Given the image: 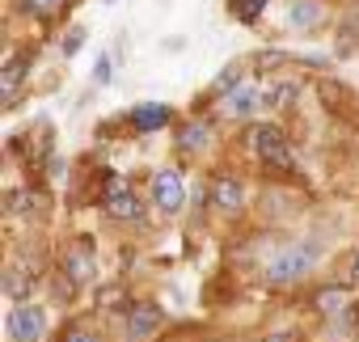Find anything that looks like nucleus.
<instances>
[{"label": "nucleus", "instance_id": "f03ea898", "mask_svg": "<svg viewBox=\"0 0 359 342\" xmlns=\"http://www.w3.org/2000/svg\"><path fill=\"white\" fill-rule=\"evenodd\" d=\"M313 262H317V254H313L309 245H283V249L271 258V266H266V283H271V287L300 283V279L313 271Z\"/></svg>", "mask_w": 359, "mask_h": 342}, {"label": "nucleus", "instance_id": "1a4fd4ad", "mask_svg": "<svg viewBox=\"0 0 359 342\" xmlns=\"http://www.w3.org/2000/svg\"><path fill=\"white\" fill-rule=\"evenodd\" d=\"M34 275H39V266H30V262H13V266L5 271V292L22 304V296L34 287Z\"/></svg>", "mask_w": 359, "mask_h": 342}, {"label": "nucleus", "instance_id": "7ed1b4c3", "mask_svg": "<svg viewBox=\"0 0 359 342\" xmlns=\"http://www.w3.org/2000/svg\"><path fill=\"white\" fill-rule=\"evenodd\" d=\"M47 334V313L39 308V304H13V313H9V338L13 342H39Z\"/></svg>", "mask_w": 359, "mask_h": 342}, {"label": "nucleus", "instance_id": "20e7f679", "mask_svg": "<svg viewBox=\"0 0 359 342\" xmlns=\"http://www.w3.org/2000/svg\"><path fill=\"white\" fill-rule=\"evenodd\" d=\"M152 203L156 212L173 216L177 207L187 203V186H182V174H173V169H161V174L152 178Z\"/></svg>", "mask_w": 359, "mask_h": 342}, {"label": "nucleus", "instance_id": "dca6fc26", "mask_svg": "<svg viewBox=\"0 0 359 342\" xmlns=\"http://www.w3.org/2000/svg\"><path fill=\"white\" fill-rule=\"evenodd\" d=\"M177 139H182V148H203V144L212 139V127H208V123H187Z\"/></svg>", "mask_w": 359, "mask_h": 342}, {"label": "nucleus", "instance_id": "f8f14e48", "mask_svg": "<svg viewBox=\"0 0 359 342\" xmlns=\"http://www.w3.org/2000/svg\"><path fill=\"white\" fill-rule=\"evenodd\" d=\"M258 102H262V93H258L254 85H241V89H233V93L224 97V110H229V114H241V118H245V114H250V110H254Z\"/></svg>", "mask_w": 359, "mask_h": 342}, {"label": "nucleus", "instance_id": "2eb2a0df", "mask_svg": "<svg viewBox=\"0 0 359 342\" xmlns=\"http://www.w3.org/2000/svg\"><path fill=\"white\" fill-rule=\"evenodd\" d=\"M313 304H317V313H325V317H334V313H338V308L346 304V292H342V287H321Z\"/></svg>", "mask_w": 359, "mask_h": 342}, {"label": "nucleus", "instance_id": "412c9836", "mask_svg": "<svg viewBox=\"0 0 359 342\" xmlns=\"http://www.w3.org/2000/svg\"><path fill=\"white\" fill-rule=\"evenodd\" d=\"M93 81H97V85L110 81V60H106V55H97V64H93Z\"/></svg>", "mask_w": 359, "mask_h": 342}, {"label": "nucleus", "instance_id": "9b49d317", "mask_svg": "<svg viewBox=\"0 0 359 342\" xmlns=\"http://www.w3.org/2000/svg\"><path fill=\"white\" fill-rule=\"evenodd\" d=\"M212 199H216V207H220V212H237L245 195H241V182H237V178L220 174V178H216V191H212Z\"/></svg>", "mask_w": 359, "mask_h": 342}, {"label": "nucleus", "instance_id": "6e6552de", "mask_svg": "<svg viewBox=\"0 0 359 342\" xmlns=\"http://www.w3.org/2000/svg\"><path fill=\"white\" fill-rule=\"evenodd\" d=\"M26 68H30V55H26V51L13 55L5 68H0V102H13V97H18V89H22V81H26Z\"/></svg>", "mask_w": 359, "mask_h": 342}, {"label": "nucleus", "instance_id": "ddd939ff", "mask_svg": "<svg viewBox=\"0 0 359 342\" xmlns=\"http://www.w3.org/2000/svg\"><path fill=\"white\" fill-rule=\"evenodd\" d=\"M262 102H266L271 110H287V106L296 102V85H266V89H262Z\"/></svg>", "mask_w": 359, "mask_h": 342}, {"label": "nucleus", "instance_id": "f257e3e1", "mask_svg": "<svg viewBox=\"0 0 359 342\" xmlns=\"http://www.w3.org/2000/svg\"><path fill=\"white\" fill-rule=\"evenodd\" d=\"M245 144H250L271 169H279V174H292V169H296V160H292V152H287V135H283L275 123H258V127H250Z\"/></svg>", "mask_w": 359, "mask_h": 342}, {"label": "nucleus", "instance_id": "0eeeda50", "mask_svg": "<svg viewBox=\"0 0 359 342\" xmlns=\"http://www.w3.org/2000/svg\"><path fill=\"white\" fill-rule=\"evenodd\" d=\"M64 271H68V279H72L76 287L93 283V254H89V245H85V241L68 245V254H64Z\"/></svg>", "mask_w": 359, "mask_h": 342}, {"label": "nucleus", "instance_id": "39448f33", "mask_svg": "<svg viewBox=\"0 0 359 342\" xmlns=\"http://www.w3.org/2000/svg\"><path fill=\"white\" fill-rule=\"evenodd\" d=\"M106 212L114 220H135L140 216V199L127 191V182L118 174H106Z\"/></svg>", "mask_w": 359, "mask_h": 342}, {"label": "nucleus", "instance_id": "393cba45", "mask_svg": "<svg viewBox=\"0 0 359 342\" xmlns=\"http://www.w3.org/2000/svg\"><path fill=\"white\" fill-rule=\"evenodd\" d=\"M106 5H114V0H106Z\"/></svg>", "mask_w": 359, "mask_h": 342}, {"label": "nucleus", "instance_id": "6ab92c4d", "mask_svg": "<svg viewBox=\"0 0 359 342\" xmlns=\"http://www.w3.org/2000/svg\"><path fill=\"white\" fill-rule=\"evenodd\" d=\"M60 342H106V338H102L97 329H89V325H68Z\"/></svg>", "mask_w": 359, "mask_h": 342}, {"label": "nucleus", "instance_id": "9d476101", "mask_svg": "<svg viewBox=\"0 0 359 342\" xmlns=\"http://www.w3.org/2000/svg\"><path fill=\"white\" fill-rule=\"evenodd\" d=\"M131 123H135V131H161V127L169 123V106H161V102L135 106V110H131Z\"/></svg>", "mask_w": 359, "mask_h": 342}, {"label": "nucleus", "instance_id": "aec40b11", "mask_svg": "<svg viewBox=\"0 0 359 342\" xmlns=\"http://www.w3.org/2000/svg\"><path fill=\"white\" fill-rule=\"evenodd\" d=\"M81 43H85V30H81V26H72V30H68V39H64V55H76V51H81Z\"/></svg>", "mask_w": 359, "mask_h": 342}, {"label": "nucleus", "instance_id": "b1692460", "mask_svg": "<svg viewBox=\"0 0 359 342\" xmlns=\"http://www.w3.org/2000/svg\"><path fill=\"white\" fill-rule=\"evenodd\" d=\"M351 283H359V254H355V262H351Z\"/></svg>", "mask_w": 359, "mask_h": 342}, {"label": "nucleus", "instance_id": "a211bd4d", "mask_svg": "<svg viewBox=\"0 0 359 342\" xmlns=\"http://www.w3.org/2000/svg\"><path fill=\"white\" fill-rule=\"evenodd\" d=\"M34 207H39L34 191H13V195H9V212H13V216H26V212H34Z\"/></svg>", "mask_w": 359, "mask_h": 342}, {"label": "nucleus", "instance_id": "5701e85b", "mask_svg": "<svg viewBox=\"0 0 359 342\" xmlns=\"http://www.w3.org/2000/svg\"><path fill=\"white\" fill-rule=\"evenodd\" d=\"M266 342H296V338H292V334H287V329H283V334H271V338H266Z\"/></svg>", "mask_w": 359, "mask_h": 342}, {"label": "nucleus", "instance_id": "f3484780", "mask_svg": "<svg viewBox=\"0 0 359 342\" xmlns=\"http://www.w3.org/2000/svg\"><path fill=\"white\" fill-rule=\"evenodd\" d=\"M262 9H266V0H233V18L237 22H254Z\"/></svg>", "mask_w": 359, "mask_h": 342}, {"label": "nucleus", "instance_id": "423d86ee", "mask_svg": "<svg viewBox=\"0 0 359 342\" xmlns=\"http://www.w3.org/2000/svg\"><path fill=\"white\" fill-rule=\"evenodd\" d=\"M161 321H165V313L156 308V304H131V313H127V334L135 338V342H144V338H152L156 329H161Z\"/></svg>", "mask_w": 359, "mask_h": 342}, {"label": "nucleus", "instance_id": "4be33fe9", "mask_svg": "<svg viewBox=\"0 0 359 342\" xmlns=\"http://www.w3.org/2000/svg\"><path fill=\"white\" fill-rule=\"evenodd\" d=\"M55 5H60V0H26V9H30V13H51Z\"/></svg>", "mask_w": 359, "mask_h": 342}, {"label": "nucleus", "instance_id": "4468645a", "mask_svg": "<svg viewBox=\"0 0 359 342\" xmlns=\"http://www.w3.org/2000/svg\"><path fill=\"white\" fill-rule=\"evenodd\" d=\"M287 22L300 30V26H317L321 22V9L313 5V0H296V5H292V13H287Z\"/></svg>", "mask_w": 359, "mask_h": 342}]
</instances>
